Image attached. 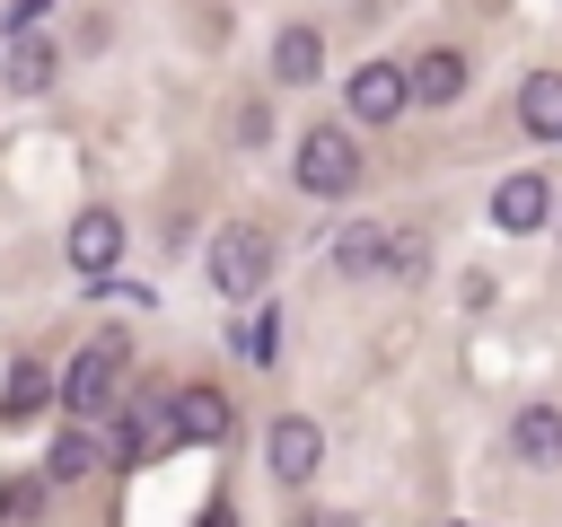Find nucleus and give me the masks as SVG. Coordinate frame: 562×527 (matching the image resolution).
I'll return each instance as SVG.
<instances>
[{"label":"nucleus","instance_id":"obj_1","mask_svg":"<svg viewBox=\"0 0 562 527\" xmlns=\"http://www.w3.org/2000/svg\"><path fill=\"white\" fill-rule=\"evenodd\" d=\"M263 281H272V237H263L255 220L220 228V237H211V290H220V299H263Z\"/></svg>","mask_w":562,"mask_h":527},{"label":"nucleus","instance_id":"obj_2","mask_svg":"<svg viewBox=\"0 0 562 527\" xmlns=\"http://www.w3.org/2000/svg\"><path fill=\"white\" fill-rule=\"evenodd\" d=\"M114 395H123V334L88 343V351L61 369V413H70V422H97V413H114Z\"/></svg>","mask_w":562,"mask_h":527},{"label":"nucleus","instance_id":"obj_3","mask_svg":"<svg viewBox=\"0 0 562 527\" xmlns=\"http://www.w3.org/2000/svg\"><path fill=\"white\" fill-rule=\"evenodd\" d=\"M299 184H307V193H351V184H360L351 123H316V132L299 141Z\"/></svg>","mask_w":562,"mask_h":527},{"label":"nucleus","instance_id":"obj_4","mask_svg":"<svg viewBox=\"0 0 562 527\" xmlns=\"http://www.w3.org/2000/svg\"><path fill=\"white\" fill-rule=\"evenodd\" d=\"M263 466H272V483H307L325 466V430L307 413H272L263 422Z\"/></svg>","mask_w":562,"mask_h":527},{"label":"nucleus","instance_id":"obj_5","mask_svg":"<svg viewBox=\"0 0 562 527\" xmlns=\"http://www.w3.org/2000/svg\"><path fill=\"white\" fill-rule=\"evenodd\" d=\"M167 439L220 448V439H228V395H220V386H176V395H167Z\"/></svg>","mask_w":562,"mask_h":527},{"label":"nucleus","instance_id":"obj_6","mask_svg":"<svg viewBox=\"0 0 562 527\" xmlns=\"http://www.w3.org/2000/svg\"><path fill=\"white\" fill-rule=\"evenodd\" d=\"M544 220H553V184H544V176H501V184H492V228L536 237Z\"/></svg>","mask_w":562,"mask_h":527},{"label":"nucleus","instance_id":"obj_7","mask_svg":"<svg viewBox=\"0 0 562 527\" xmlns=\"http://www.w3.org/2000/svg\"><path fill=\"white\" fill-rule=\"evenodd\" d=\"M114 264H123V220H114V211H79V220H70V272L105 281Z\"/></svg>","mask_w":562,"mask_h":527},{"label":"nucleus","instance_id":"obj_8","mask_svg":"<svg viewBox=\"0 0 562 527\" xmlns=\"http://www.w3.org/2000/svg\"><path fill=\"white\" fill-rule=\"evenodd\" d=\"M413 97H404V70L395 61H360L351 70V123H395Z\"/></svg>","mask_w":562,"mask_h":527},{"label":"nucleus","instance_id":"obj_9","mask_svg":"<svg viewBox=\"0 0 562 527\" xmlns=\"http://www.w3.org/2000/svg\"><path fill=\"white\" fill-rule=\"evenodd\" d=\"M404 97H422V105H457V97H465V53H448V44L422 53V61L404 70Z\"/></svg>","mask_w":562,"mask_h":527},{"label":"nucleus","instance_id":"obj_10","mask_svg":"<svg viewBox=\"0 0 562 527\" xmlns=\"http://www.w3.org/2000/svg\"><path fill=\"white\" fill-rule=\"evenodd\" d=\"M509 448H518L527 466H562V404H527V413L509 422Z\"/></svg>","mask_w":562,"mask_h":527},{"label":"nucleus","instance_id":"obj_11","mask_svg":"<svg viewBox=\"0 0 562 527\" xmlns=\"http://www.w3.org/2000/svg\"><path fill=\"white\" fill-rule=\"evenodd\" d=\"M316 70H325V44H316V26H281V35H272V79H281V88H307Z\"/></svg>","mask_w":562,"mask_h":527},{"label":"nucleus","instance_id":"obj_12","mask_svg":"<svg viewBox=\"0 0 562 527\" xmlns=\"http://www.w3.org/2000/svg\"><path fill=\"white\" fill-rule=\"evenodd\" d=\"M167 448V413H149V404H132L123 422H114V466H149Z\"/></svg>","mask_w":562,"mask_h":527},{"label":"nucleus","instance_id":"obj_13","mask_svg":"<svg viewBox=\"0 0 562 527\" xmlns=\"http://www.w3.org/2000/svg\"><path fill=\"white\" fill-rule=\"evenodd\" d=\"M518 123H527L536 141H562V70H536V79L518 88Z\"/></svg>","mask_w":562,"mask_h":527},{"label":"nucleus","instance_id":"obj_14","mask_svg":"<svg viewBox=\"0 0 562 527\" xmlns=\"http://www.w3.org/2000/svg\"><path fill=\"white\" fill-rule=\"evenodd\" d=\"M378 246H386V228H378V220H351V228L334 237V272L369 281V272H378Z\"/></svg>","mask_w":562,"mask_h":527},{"label":"nucleus","instance_id":"obj_15","mask_svg":"<svg viewBox=\"0 0 562 527\" xmlns=\"http://www.w3.org/2000/svg\"><path fill=\"white\" fill-rule=\"evenodd\" d=\"M53 70H61V61H53V44H44V35H18V44H9V88H26V97H35V88H53Z\"/></svg>","mask_w":562,"mask_h":527},{"label":"nucleus","instance_id":"obj_16","mask_svg":"<svg viewBox=\"0 0 562 527\" xmlns=\"http://www.w3.org/2000/svg\"><path fill=\"white\" fill-rule=\"evenodd\" d=\"M88 466H97V439H88V430H61L53 457H44V483H79Z\"/></svg>","mask_w":562,"mask_h":527},{"label":"nucleus","instance_id":"obj_17","mask_svg":"<svg viewBox=\"0 0 562 527\" xmlns=\"http://www.w3.org/2000/svg\"><path fill=\"white\" fill-rule=\"evenodd\" d=\"M430 264V246L413 237V228H386V246H378V272H422Z\"/></svg>","mask_w":562,"mask_h":527},{"label":"nucleus","instance_id":"obj_18","mask_svg":"<svg viewBox=\"0 0 562 527\" xmlns=\"http://www.w3.org/2000/svg\"><path fill=\"white\" fill-rule=\"evenodd\" d=\"M44 395H53V378H44V369H18V378H9V422H18V413H35Z\"/></svg>","mask_w":562,"mask_h":527},{"label":"nucleus","instance_id":"obj_19","mask_svg":"<svg viewBox=\"0 0 562 527\" xmlns=\"http://www.w3.org/2000/svg\"><path fill=\"white\" fill-rule=\"evenodd\" d=\"M35 501H44V483L26 474V483H9V492H0V518H35Z\"/></svg>","mask_w":562,"mask_h":527},{"label":"nucleus","instance_id":"obj_20","mask_svg":"<svg viewBox=\"0 0 562 527\" xmlns=\"http://www.w3.org/2000/svg\"><path fill=\"white\" fill-rule=\"evenodd\" d=\"M246 351L272 369V351H281V316H255V334H246Z\"/></svg>","mask_w":562,"mask_h":527},{"label":"nucleus","instance_id":"obj_21","mask_svg":"<svg viewBox=\"0 0 562 527\" xmlns=\"http://www.w3.org/2000/svg\"><path fill=\"white\" fill-rule=\"evenodd\" d=\"M44 9H53V0H18V9H9V35H35V18H44Z\"/></svg>","mask_w":562,"mask_h":527},{"label":"nucleus","instance_id":"obj_22","mask_svg":"<svg viewBox=\"0 0 562 527\" xmlns=\"http://www.w3.org/2000/svg\"><path fill=\"white\" fill-rule=\"evenodd\" d=\"M202 527H228V509H211V518H202Z\"/></svg>","mask_w":562,"mask_h":527},{"label":"nucleus","instance_id":"obj_23","mask_svg":"<svg viewBox=\"0 0 562 527\" xmlns=\"http://www.w3.org/2000/svg\"><path fill=\"white\" fill-rule=\"evenodd\" d=\"M544 228H562V202H553V220H544Z\"/></svg>","mask_w":562,"mask_h":527}]
</instances>
